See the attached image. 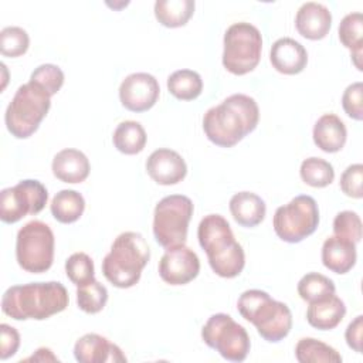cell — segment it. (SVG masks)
<instances>
[{
  "label": "cell",
  "instance_id": "cb8c5ba5",
  "mask_svg": "<svg viewBox=\"0 0 363 363\" xmlns=\"http://www.w3.org/2000/svg\"><path fill=\"white\" fill-rule=\"evenodd\" d=\"M339 40L352 51V58L359 71H362L360 57L363 45V16L360 11L346 14L339 24Z\"/></svg>",
  "mask_w": 363,
  "mask_h": 363
},
{
  "label": "cell",
  "instance_id": "277c9868",
  "mask_svg": "<svg viewBox=\"0 0 363 363\" xmlns=\"http://www.w3.org/2000/svg\"><path fill=\"white\" fill-rule=\"evenodd\" d=\"M150 258V250L140 233L119 234L102 261L104 277L116 288H130L140 279L142 269Z\"/></svg>",
  "mask_w": 363,
  "mask_h": 363
},
{
  "label": "cell",
  "instance_id": "52a82bcc",
  "mask_svg": "<svg viewBox=\"0 0 363 363\" xmlns=\"http://www.w3.org/2000/svg\"><path fill=\"white\" fill-rule=\"evenodd\" d=\"M262 37L259 30L245 21L231 24L224 34L223 65L234 75L251 72L261 60Z\"/></svg>",
  "mask_w": 363,
  "mask_h": 363
},
{
  "label": "cell",
  "instance_id": "836d02e7",
  "mask_svg": "<svg viewBox=\"0 0 363 363\" xmlns=\"http://www.w3.org/2000/svg\"><path fill=\"white\" fill-rule=\"evenodd\" d=\"M65 274L68 279L77 286L91 282L92 279H95V268L92 258L85 252H74L65 261Z\"/></svg>",
  "mask_w": 363,
  "mask_h": 363
},
{
  "label": "cell",
  "instance_id": "44dd1931",
  "mask_svg": "<svg viewBox=\"0 0 363 363\" xmlns=\"http://www.w3.org/2000/svg\"><path fill=\"white\" fill-rule=\"evenodd\" d=\"M345 315V302L339 296L332 294L309 303L306 311V320L311 326L319 330H330L343 320Z\"/></svg>",
  "mask_w": 363,
  "mask_h": 363
},
{
  "label": "cell",
  "instance_id": "5b68a950",
  "mask_svg": "<svg viewBox=\"0 0 363 363\" xmlns=\"http://www.w3.org/2000/svg\"><path fill=\"white\" fill-rule=\"evenodd\" d=\"M240 315L251 322L267 342L277 343L288 336L292 328V313L286 303L272 299L265 291L248 289L237 302Z\"/></svg>",
  "mask_w": 363,
  "mask_h": 363
},
{
  "label": "cell",
  "instance_id": "ab89813d",
  "mask_svg": "<svg viewBox=\"0 0 363 363\" xmlns=\"http://www.w3.org/2000/svg\"><path fill=\"white\" fill-rule=\"evenodd\" d=\"M362 336H363V316L359 315L349 323L345 332L347 346L357 353L362 352Z\"/></svg>",
  "mask_w": 363,
  "mask_h": 363
},
{
  "label": "cell",
  "instance_id": "d590c367",
  "mask_svg": "<svg viewBox=\"0 0 363 363\" xmlns=\"http://www.w3.org/2000/svg\"><path fill=\"white\" fill-rule=\"evenodd\" d=\"M333 233L337 237L357 244L362 240V220L359 214L352 210L337 213L333 220Z\"/></svg>",
  "mask_w": 363,
  "mask_h": 363
},
{
  "label": "cell",
  "instance_id": "6da1fadb",
  "mask_svg": "<svg viewBox=\"0 0 363 363\" xmlns=\"http://www.w3.org/2000/svg\"><path fill=\"white\" fill-rule=\"evenodd\" d=\"M258 121L255 99L245 94H233L204 113L203 129L214 145L233 147L257 128Z\"/></svg>",
  "mask_w": 363,
  "mask_h": 363
},
{
  "label": "cell",
  "instance_id": "e575fe53",
  "mask_svg": "<svg viewBox=\"0 0 363 363\" xmlns=\"http://www.w3.org/2000/svg\"><path fill=\"white\" fill-rule=\"evenodd\" d=\"M30 81L40 85L48 92L50 96H52L64 84V72L54 64H41L31 72Z\"/></svg>",
  "mask_w": 363,
  "mask_h": 363
},
{
  "label": "cell",
  "instance_id": "7c38bea8",
  "mask_svg": "<svg viewBox=\"0 0 363 363\" xmlns=\"http://www.w3.org/2000/svg\"><path fill=\"white\" fill-rule=\"evenodd\" d=\"M48 191L38 180L26 179L0 193V220L13 224L27 214H38L47 204Z\"/></svg>",
  "mask_w": 363,
  "mask_h": 363
},
{
  "label": "cell",
  "instance_id": "4316f807",
  "mask_svg": "<svg viewBox=\"0 0 363 363\" xmlns=\"http://www.w3.org/2000/svg\"><path fill=\"white\" fill-rule=\"evenodd\" d=\"M112 142L121 153L136 155L146 146V132L139 122L123 121L116 126Z\"/></svg>",
  "mask_w": 363,
  "mask_h": 363
},
{
  "label": "cell",
  "instance_id": "f35d334b",
  "mask_svg": "<svg viewBox=\"0 0 363 363\" xmlns=\"http://www.w3.org/2000/svg\"><path fill=\"white\" fill-rule=\"evenodd\" d=\"M20 346V335L16 328L1 323L0 325V359L6 360L10 356L16 354Z\"/></svg>",
  "mask_w": 363,
  "mask_h": 363
},
{
  "label": "cell",
  "instance_id": "7402d4cb",
  "mask_svg": "<svg viewBox=\"0 0 363 363\" xmlns=\"http://www.w3.org/2000/svg\"><path fill=\"white\" fill-rule=\"evenodd\" d=\"M312 135L315 145L320 150L326 153H336L345 146L347 130L337 115L325 113L316 121Z\"/></svg>",
  "mask_w": 363,
  "mask_h": 363
},
{
  "label": "cell",
  "instance_id": "1f68e13d",
  "mask_svg": "<svg viewBox=\"0 0 363 363\" xmlns=\"http://www.w3.org/2000/svg\"><path fill=\"white\" fill-rule=\"evenodd\" d=\"M108 301L106 288L96 279L77 286V303L85 313H98L104 309Z\"/></svg>",
  "mask_w": 363,
  "mask_h": 363
},
{
  "label": "cell",
  "instance_id": "7a4b0ae2",
  "mask_svg": "<svg viewBox=\"0 0 363 363\" xmlns=\"http://www.w3.org/2000/svg\"><path fill=\"white\" fill-rule=\"evenodd\" d=\"M68 302V292L61 282H30L6 289L1 311L16 320H44L62 312Z\"/></svg>",
  "mask_w": 363,
  "mask_h": 363
},
{
  "label": "cell",
  "instance_id": "3957f363",
  "mask_svg": "<svg viewBox=\"0 0 363 363\" xmlns=\"http://www.w3.org/2000/svg\"><path fill=\"white\" fill-rule=\"evenodd\" d=\"M197 238L207 254L211 269L218 277L234 278L241 274L245 265V254L223 216H206L199 224Z\"/></svg>",
  "mask_w": 363,
  "mask_h": 363
},
{
  "label": "cell",
  "instance_id": "8992f818",
  "mask_svg": "<svg viewBox=\"0 0 363 363\" xmlns=\"http://www.w3.org/2000/svg\"><path fill=\"white\" fill-rule=\"evenodd\" d=\"M50 106L51 96L40 85L31 81L20 85L4 113L7 130L17 139L30 138L38 129Z\"/></svg>",
  "mask_w": 363,
  "mask_h": 363
},
{
  "label": "cell",
  "instance_id": "83f0119b",
  "mask_svg": "<svg viewBox=\"0 0 363 363\" xmlns=\"http://www.w3.org/2000/svg\"><path fill=\"white\" fill-rule=\"evenodd\" d=\"M296 360L301 363H339L342 356L332 346L313 339L302 337L295 346Z\"/></svg>",
  "mask_w": 363,
  "mask_h": 363
},
{
  "label": "cell",
  "instance_id": "f1b7e54d",
  "mask_svg": "<svg viewBox=\"0 0 363 363\" xmlns=\"http://www.w3.org/2000/svg\"><path fill=\"white\" fill-rule=\"evenodd\" d=\"M169 92L182 101H193L203 91L201 77L193 69H179L167 78Z\"/></svg>",
  "mask_w": 363,
  "mask_h": 363
},
{
  "label": "cell",
  "instance_id": "d4e9b609",
  "mask_svg": "<svg viewBox=\"0 0 363 363\" xmlns=\"http://www.w3.org/2000/svg\"><path fill=\"white\" fill-rule=\"evenodd\" d=\"M193 0H157L155 3V17L169 28L184 26L194 13Z\"/></svg>",
  "mask_w": 363,
  "mask_h": 363
},
{
  "label": "cell",
  "instance_id": "ffe728a7",
  "mask_svg": "<svg viewBox=\"0 0 363 363\" xmlns=\"http://www.w3.org/2000/svg\"><path fill=\"white\" fill-rule=\"evenodd\" d=\"M356 244L350 240L332 235L322 245V262L335 274H346L356 264Z\"/></svg>",
  "mask_w": 363,
  "mask_h": 363
},
{
  "label": "cell",
  "instance_id": "e0dca14e",
  "mask_svg": "<svg viewBox=\"0 0 363 363\" xmlns=\"http://www.w3.org/2000/svg\"><path fill=\"white\" fill-rule=\"evenodd\" d=\"M272 67L285 75H295L305 69L308 52L305 47L291 37L278 38L269 51Z\"/></svg>",
  "mask_w": 363,
  "mask_h": 363
},
{
  "label": "cell",
  "instance_id": "603a6c76",
  "mask_svg": "<svg viewBox=\"0 0 363 363\" xmlns=\"http://www.w3.org/2000/svg\"><path fill=\"white\" fill-rule=\"evenodd\" d=\"M230 211L237 224L251 228L264 220L267 207L265 201L258 194L240 191L230 199Z\"/></svg>",
  "mask_w": 363,
  "mask_h": 363
},
{
  "label": "cell",
  "instance_id": "2e32d148",
  "mask_svg": "<svg viewBox=\"0 0 363 363\" xmlns=\"http://www.w3.org/2000/svg\"><path fill=\"white\" fill-rule=\"evenodd\" d=\"M74 356L79 363L126 362L122 350L98 333H86L74 346Z\"/></svg>",
  "mask_w": 363,
  "mask_h": 363
},
{
  "label": "cell",
  "instance_id": "4dcf8cb0",
  "mask_svg": "<svg viewBox=\"0 0 363 363\" xmlns=\"http://www.w3.org/2000/svg\"><path fill=\"white\" fill-rule=\"evenodd\" d=\"M336 286L333 281L319 272H308L298 282V294L306 302L319 301L328 295L335 294Z\"/></svg>",
  "mask_w": 363,
  "mask_h": 363
},
{
  "label": "cell",
  "instance_id": "5bb4252c",
  "mask_svg": "<svg viewBox=\"0 0 363 363\" xmlns=\"http://www.w3.org/2000/svg\"><path fill=\"white\" fill-rule=\"evenodd\" d=\"M159 94L157 79L147 72H133L119 86L121 104L132 112L149 111L157 102Z\"/></svg>",
  "mask_w": 363,
  "mask_h": 363
},
{
  "label": "cell",
  "instance_id": "9a60e30c",
  "mask_svg": "<svg viewBox=\"0 0 363 363\" xmlns=\"http://www.w3.org/2000/svg\"><path fill=\"white\" fill-rule=\"evenodd\" d=\"M146 172L153 182L162 186L177 184L187 174L184 159L172 149H156L146 160Z\"/></svg>",
  "mask_w": 363,
  "mask_h": 363
},
{
  "label": "cell",
  "instance_id": "d6a6232c",
  "mask_svg": "<svg viewBox=\"0 0 363 363\" xmlns=\"http://www.w3.org/2000/svg\"><path fill=\"white\" fill-rule=\"evenodd\" d=\"M30 45L27 31L17 26L4 27L0 33V51L4 57H20L26 54Z\"/></svg>",
  "mask_w": 363,
  "mask_h": 363
},
{
  "label": "cell",
  "instance_id": "4fadbf2b",
  "mask_svg": "<svg viewBox=\"0 0 363 363\" xmlns=\"http://www.w3.org/2000/svg\"><path fill=\"white\" fill-rule=\"evenodd\" d=\"M200 272L197 254L184 244L166 248L159 261V275L169 285H186Z\"/></svg>",
  "mask_w": 363,
  "mask_h": 363
},
{
  "label": "cell",
  "instance_id": "ba28073f",
  "mask_svg": "<svg viewBox=\"0 0 363 363\" xmlns=\"http://www.w3.org/2000/svg\"><path fill=\"white\" fill-rule=\"evenodd\" d=\"M193 210V201L187 196L170 194L163 197L153 213L156 242L164 248L184 244Z\"/></svg>",
  "mask_w": 363,
  "mask_h": 363
},
{
  "label": "cell",
  "instance_id": "f546056e",
  "mask_svg": "<svg viewBox=\"0 0 363 363\" xmlns=\"http://www.w3.org/2000/svg\"><path fill=\"white\" fill-rule=\"evenodd\" d=\"M301 179L311 187H326L335 179L333 166L320 157H308L301 163Z\"/></svg>",
  "mask_w": 363,
  "mask_h": 363
},
{
  "label": "cell",
  "instance_id": "484cf974",
  "mask_svg": "<svg viewBox=\"0 0 363 363\" xmlns=\"http://www.w3.org/2000/svg\"><path fill=\"white\" fill-rule=\"evenodd\" d=\"M51 214L62 224L75 223L85 210V200L81 193L75 190H61L51 201Z\"/></svg>",
  "mask_w": 363,
  "mask_h": 363
},
{
  "label": "cell",
  "instance_id": "d6986e66",
  "mask_svg": "<svg viewBox=\"0 0 363 363\" xmlns=\"http://www.w3.org/2000/svg\"><path fill=\"white\" fill-rule=\"evenodd\" d=\"M54 176L64 183H81L89 174V160L78 149H62L60 150L51 164Z\"/></svg>",
  "mask_w": 363,
  "mask_h": 363
},
{
  "label": "cell",
  "instance_id": "74e56055",
  "mask_svg": "<svg viewBox=\"0 0 363 363\" xmlns=\"http://www.w3.org/2000/svg\"><path fill=\"white\" fill-rule=\"evenodd\" d=\"M363 182V166L360 163H354L346 167V170L340 176V189L342 191L353 199H362Z\"/></svg>",
  "mask_w": 363,
  "mask_h": 363
},
{
  "label": "cell",
  "instance_id": "30bf717a",
  "mask_svg": "<svg viewBox=\"0 0 363 363\" xmlns=\"http://www.w3.org/2000/svg\"><path fill=\"white\" fill-rule=\"evenodd\" d=\"M319 224V208L313 197L301 194L275 210L272 225L285 242H301L315 233Z\"/></svg>",
  "mask_w": 363,
  "mask_h": 363
},
{
  "label": "cell",
  "instance_id": "8d00e7d4",
  "mask_svg": "<svg viewBox=\"0 0 363 363\" xmlns=\"http://www.w3.org/2000/svg\"><path fill=\"white\" fill-rule=\"evenodd\" d=\"M342 106L346 115L354 121L363 119V84H350L342 95Z\"/></svg>",
  "mask_w": 363,
  "mask_h": 363
},
{
  "label": "cell",
  "instance_id": "ac0fdd59",
  "mask_svg": "<svg viewBox=\"0 0 363 363\" xmlns=\"http://www.w3.org/2000/svg\"><path fill=\"white\" fill-rule=\"evenodd\" d=\"M332 26V14L325 4L316 1L303 3L295 17L298 33L308 40H322Z\"/></svg>",
  "mask_w": 363,
  "mask_h": 363
},
{
  "label": "cell",
  "instance_id": "9c48e42d",
  "mask_svg": "<svg viewBox=\"0 0 363 363\" xmlns=\"http://www.w3.org/2000/svg\"><path fill=\"white\" fill-rule=\"evenodd\" d=\"M54 234L51 228L33 220L24 224L16 238V259L27 272L41 274L51 268L54 261Z\"/></svg>",
  "mask_w": 363,
  "mask_h": 363
},
{
  "label": "cell",
  "instance_id": "8fae6325",
  "mask_svg": "<svg viewBox=\"0 0 363 363\" xmlns=\"http://www.w3.org/2000/svg\"><path fill=\"white\" fill-rule=\"evenodd\" d=\"M201 337L208 347L216 349L230 362H242L251 347L244 326L227 313L211 315L201 329Z\"/></svg>",
  "mask_w": 363,
  "mask_h": 363
}]
</instances>
